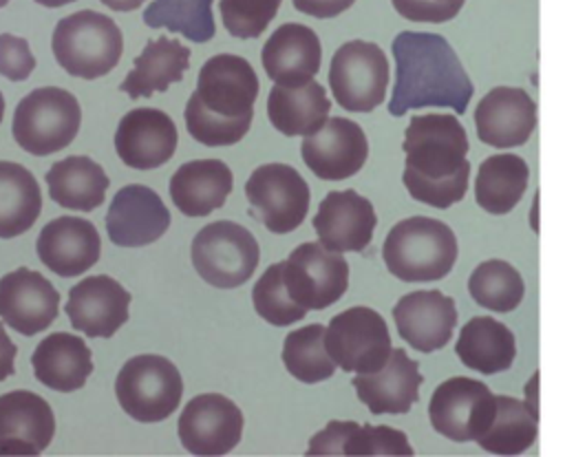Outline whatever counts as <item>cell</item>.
Masks as SVG:
<instances>
[{
  "mask_svg": "<svg viewBox=\"0 0 565 457\" xmlns=\"http://www.w3.org/2000/svg\"><path fill=\"white\" fill-rule=\"evenodd\" d=\"M402 148L406 155L402 181L415 201L446 210L466 196L468 135L455 115H413Z\"/></svg>",
  "mask_w": 565,
  "mask_h": 457,
  "instance_id": "cell-1",
  "label": "cell"
},
{
  "mask_svg": "<svg viewBox=\"0 0 565 457\" xmlns=\"http://www.w3.org/2000/svg\"><path fill=\"white\" fill-rule=\"evenodd\" d=\"M395 86L388 99L393 117L413 108H452L463 115L475 86L450 42L430 31H402L393 40Z\"/></svg>",
  "mask_w": 565,
  "mask_h": 457,
  "instance_id": "cell-2",
  "label": "cell"
},
{
  "mask_svg": "<svg viewBox=\"0 0 565 457\" xmlns=\"http://www.w3.org/2000/svg\"><path fill=\"white\" fill-rule=\"evenodd\" d=\"M258 77L252 64L232 53L212 55L199 71L185 106V128L203 146L238 144L254 119Z\"/></svg>",
  "mask_w": 565,
  "mask_h": 457,
  "instance_id": "cell-3",
  "label": "cell"
},
{
  "mask_svg": "<svg viewBox=\"0 0 565 457\" xmlns=\"http://www.w3.org/2000/svg\"><path fill=\"white\" fill-rule=\"evenodd\" d=\"M455 232L430 216H408L391 227L382 245L386 269L404 283L441 280L455 267Z\"/></svg>",
  "mask_w": 565,
  "mask_h": 457,
  "instance_id": "cell-4",
  "label": "cell"
},
{
  "mask_svg": "<svg viewBox=\"0 0 565 457\" xmlns=\"http://www.w3.org/2000/svg\"><path fill=\"white\" fill-rule=\"evenodd\" d=\"M51 49L68 75L95 79L117 66L124 51V35L106 13L84 9L55 24Z\"/></svg>",
  "mask_w": 565,
  "mask_h": 457,
  "instance_id": "cell-5",
  "label": "cell"
},
{
  "mask_svg": "<svg viewBox=\"0 0 565 457\" xmlns=\"http://www.w3.org/2000/svg\"><path fill=\"white\" fill-rule=\"evenodd\" d=\"M82 110L77 99L57 86H44L22 97L13 113L15 144L35 155H53L66 148L79 132Z\"/></svg>",
  "mask_w": 565,
  "mask_h": 457,
  "instance_id": "cell-6",
  "label": "cell"
},
{
  "mask_svg": "<svg viewBox=\"0 0 565 457\" xmlns=\"http://www.w3.org/2000/svg\"><path fill=\"white\" fill-rule=\"evenodd\" d=\"M117 402L137 422H161L170 417L183 395L179 369L163 355H132L115 380Z\"/></svg>",
  "mask_w": 565,
  "mask_h": 457,
  "instance_id": "cell-7",
  "label": "cell"
},
{
  "mask_svg": "<svg viewBox=\"0 0 565 457\" xmlns=\"http://www.w3.org/2000/svg\"><path fill=\"white\" fill-rule=\"evenodd\" d=\"M192 265L212 287L234 289L256 272L260 249L254 234L234 221H214L192 241Z\"/></svg>",
  "mask_w": 565,
  "mask_h": 457,
  "instance_id": "cell-8",
  "label": "cell"
},
{
  "mask_svg": "<svg viewBox=\"0 0 565 457\" xmlns=\"http://www.w3.org/2000/svg\"><path fill=\"white\" fill-rule=\"evenodd\" d=\"M329 86L335 102L351 113H371L388 88V60L375 42H344L331 57Z\"/></svg>",
  "mask_w": 565,
  "mask_h": 457,
  "instance_id": "cell-9",
  "label": "cell"
},
{
  "mask_svg": "<svg viewBox=\"0 0 565 457\" xmlns=\"http://www.w3.org/2000/svg\"><path fill=\"white\" fill-rule=\"evenodd\" d=\"M245 196L249 214L274 234L300 227L311 201L307 181L287 163L258 166L245 183Z\"/></svg>",
  "mask_w": 565,
  "mask_h": 457,
  "instance_id": "cell-10",
  "label": "cell"
},
{
  "mask_svg": "<svg viewBox=\"0 0 565 457\" xmlns=\"http://www.w3.org/2000/svg\"><path fill=\"white\" fill-rule=\"evenodd\" d=\"M324 347L349 373H371L386 364L393 347L386 320L371 307H351L329 320Z\"/></svg>",
  "mask_w": 565,
  "mask_h": 457,
  "instance_id": "cell-11",
  "label": "cell"
},
{
  "mask_svg": "<svg viewBox=\"0 0 565 457\" xmlns=\"http://www.w3.org/2000/svg\"><path fill=\"white\" fill-rule=\"evenodd\" d=\"M497 415V395L479 380H444L430 397L428 419L435 433L452 442H477Z\"/></svg>",
  "mask_w": 565,
  "mask_h": 457,
  "instance_id": "cell-12",
  "label": "cell"
},
{
  "mask_svg": "<svg viewBox=\"0 0 565 457\" xmlns=\"http://www.w3.org/2000/svg\"><path fill=\"white\" fill-rule=\"evenodd\" d=\"M282 280L291 300L302 309H327L349 287V263L340 252L327 249L320 241L300 243L282 261Z\"/></svg>",
  "mask_w": 565,
  "mask_h": 457,
  "instance_id": "cell-13",
  "label": "cell"
},
{
  "mask_svg": "<svg viewBox=\"0 0 565 457\" xmlns=\"http://www.w3.org/2000/svg\"><path fill=\"white\" fill-rule=\"evenodd\" d=\"M179 439L192 455H227L241 442L243 413L221 393L192 397L179 415Z\"/></svg>",
  "mask_w": 565,
  "mask_h": 457,
  "instance_id": "cell-14",
  "label": "cell"
},
{
  "mask_svg": "<svg viewBox=\"0 0 565 457\" xmlns=\"http://www.w3.org/2000/svg\"><path fill=\"white\" fill-rule=\"evenodd\" d=\"M300 155L318 179L342 181L362 170L369 141L360 124L347 117H329L320 130L302 139Z\"/></svg>",
  "mask_w": 565,
  "mask_h": 457,
  "instance_id": "cell-15",
  "label": "cell"
},
{
  "mask_svg": "<svg viewBox=\"0 0 565 457\" xmlns=\"http://www.w3.org/2000/svg\"><path fill=\"white\" fill-rule=\"evenodd\" d=\"M60 313V294L40 272L18 267L0 278V318L22 336L44 331Z\"/></svg>",
  "mask_w": 565,
  "mask_h": 457,
  "instance_id": "cell-16",
  "label": "cell"
},
{
  "mask_svg": "<svg viewBox=\"0 0 565 457\" xmlns=\"http://www.w3.org/2000/svg\"><path fill=\"white\" fill-rule=\"evenodd\" d=\"M170 227V212L148 185L132 183L117 190L106 212L108 238L119 247H141L161 238Z\"/></svg>",
  "mask_w": 565,
  "mask_h": 457,
  "instance_id": "cell-17",
  "label": "cell"
},
{
  "mask_svg": "<svg viewBox=\"0 0 565 457\" xmlns=\"http://www.w3.org/2000/svg\"><path fill=\"white\" fill-rule=\"evenodd\" d=\"M130 294L110 276H88L68 289L64 311L88 338H110L128 320Z\"/></svg>",
  "mask_w": 565,
  "mask_h": 457,
  "instance_id": "cell-18",
  "label": "cell"
},
{
  "mask_svg": "<svg viewBox=\"0 0 565 457\" xmlns=\"http://www.w3.org/2000/svg\"><path fill=\"white\" fill-rule=\"evenodd\" d=\"M397 333L419 353H433L448 344L457 327L455 300L439 289L411 291L393 307Z\"/></svg>",
  "mask_w": 565,
  "mask_h": 457,
  "instance_id": "cell-19",
  "label": "cell"
},
{
  "mask_svg": "<svg viewBox=\"0 0 565 457\" xmlns=\"http://www.w3.org/2000/svg\"><path fill=\"white\" fill-rule=\"evenodd\" d=\"M536 104L523 88L497 86L488 91L475 110L477 137L486 146H523L536 128Z\"/></svg>",
  "mask_w": 565,
  "mask_h": 457,
  "instance_id": "cell-20",
  "label": "cell"
},
{
  "mask_svg": "<svg viewBox=\"0 0 565 457\" xmlns=\"http://www.w3.org/2000/svg\"><path fill=\"white\" fill-rule=\"evenodd\" d=\"M177 126L159 108H132L115 130L119 159L137 170H154L172 159L177 150Z\"/></svg>",
  "mask_w": 565,
  "mask_h": 457,
  "instance_id": "cell-21",
  "label": "cell"
},
{
  "mask_svg": "<svg viewBox=\"0 0 565 457\" xmlns=\"http://www.w3.org/2000/svg\"><path fill=\"white\" fill-rule=\"evenodd\" d=\"M311 223L320 243L342 254L369 247L377 216L371 201L355 190H333L320 201Z\"/></svg>",
  "mask_w": 565,
  "mask_h": 457,
  "instance_id": "cell-22",
  "label": "cell"
},
{
  "mask_svg": "<svg viewBox=\"0 0 565 457\" xmlns=\"http://www.w3.org/2000/svg\"><path fill=\"white\" fill-rule=\"evenodd\" d=\"M38 258L62 278L79 276L90 269L102 254L97 227L79 216H57L49 221L38 241Z\"/></svg>",
  "mask_w": 565,
  "mask_h": 457,
  "instance_id": "cell-23",
  "label": "cell"
},
{
  "mask_svg": "<svg viewBox=\"0 0 565 457\" xmlns=\"http://www.w3.org/2000/svg\"><path fill=\"white\" fill-rule=\"evenodd\" d=\"M55 435L49 402L31 391L0 395V455H40Z\"/></svg>",
  "mask_w": 565,
  "mask_h": 457,
  "instance_id": "cell-24",
  "label": "cell"
},
{
  "mask_svg": "<svg viewBox=\"0 0 565 457\" xmlns=\"http://www.w3.org/2000/svg\"><path fill=\"white\" fill-rule=\"evenodd\" d=\"M424 375L419 364L406 355L404 349H393L386 364L371 373H358L351 384L362 404L369 406L373 415L408 413L419 400V386Z\"/></svg>",
  "mask_w": 565,
  "mask_h": 457,
  "instance_id": "cell-25",
  "label": "cell"
},
{
  "mask_svg": "<svg viewBox=\"0 0 565 457\" xmlns=\"http://www.w3.org/2000/svg\"><path fill=\"white\" fill-rule=\"evenodd\" d=\"M260 60L267 77L276 84L302 86L320 71V38L305 24L285 22L267 38Z\"/></svg>",
  "mask_w": 565,
  "mask_h": 457,
  "instance_id": "cell-26",
  "label": "cell"
},
{
  "mask_svg": "<svg viewBox=\"0 0 565 457\" xmlns=\"http://www.w3.org/2000/svg\"><path fill=\"white\" fill-rule=\"evenodd\" d=\"M307 455H347V457H369V455H399L411 457L413 448L408 437L391 426L355 424L351 419H331L320 433L309 442Z\"/></svg>",
  "mask_w": 565,
  "mask_h": 457,
  "instance_id": "cell-27",
  "label": "cell"
},
{
  "mask_svg": "<svg viewBox=\"0 0 565 457\" xmlns=\"http://www.w3.org/2000/svg\"><path fill=\"white\" fill-rule=\"evenodd\" d=\"M232 185L234 177L227 163L221 159H194L172 174L170 196L185 216H207L225 203Z\"/></svg>",
  "mask_w": 565,
  "mask_h": 457,
  "instance_id": "cell-28",
  "label": "cell"
},
{
  "mask_svg": "<svg viewBox=\"0 0 565 457\" xmlns=\"http://www.w3.org/2000/svg\"><path fill=\"white\" fill-rule=\"evenodd\" d=\"M31 366L44 386L60 393L77 391L93 373L90 349L79 336L55 331L40 340L31 355Z\"/></svg>",
  "mask_w": 565,
  "mask_h": 457,
  "instance_id": "cell-29",
  "label": "cell"
},
{
  "mask_svg": "<svg viewBox=\"0 0 565 457\" xmlns=\"http://www.w3.org/2000/svg\"><path fill=\"white\" fill-rule=\"evenodd\" d=\"M331 102L316 79L302 86L276 84L267 97V117L274 128L287 137H307L329 119Z\"/></svg>",
  "mask_w": 565,
  "mask_h": 457,
  "instance_id": "cell-30",
  "label": "cell"
},
{
  "mask_svg": "<svg viewBox=\"0 0 565 457\" xmlns=\"http://www.w3.org/2000/svg\"><path fill=\"white\" fill-rule=\"evenodd\" d=\"M190 66V49L172 38L150 40L135 57L130 73L119 84L128 97H150L157 91H168L170 84L181 82Z\"/></svg>",
  "mask_w": 565,
  "mask_h": 457,
  "instance_id": "cell-31",
  "label": "cell"
},
{
  "mask_svg": "<svg viewBox=\"0 0 565 457\" xmlns=\"http://www.w3.org/2000/svg\"><path fill=\"white\" fill-rule=\"evenodd\" d=\"M455 353L468 369L494 375L508 371L516 358L514 333L490 316H475L461 327Z\"/></svg>",
  "mask_w": 565,
  "mask_h": 457,
  "instance_id": "cell-32",
  "label": "cell"
},
{
  "mask_svg": "<svg viewBox=\"0 0 565 457\" xmlns=\"http://www.w3.org/2000/svg\"><path fill=\"white\" fill-rule=\"evenodd\" d=\"M46 185L49 196L57 205L66 210L90 212L104 203L110 179L90 157L71 155L49 168Z\"/></svg>",
  "mask_w": 565,
  "mask_h": 457,
  "instance_id": "cell-33",
  "label": "cell"
},
{
  "mask_svg": "<svg viewBox=\"0 0 565 457\" xmlns=\"http://www.w3.org/2000/svg\"><path fill=\"white\" fill-rule=\"evenodd\" d=\"M530 168L519 155L486 157L475 179V201L488 214H508L525 194Z\"/></svg>",
  "mask_w": 565,
  "mask_h": 457,
  "instance_id": "cell-34",
  "label": "cell"
},
{
  "mask_svg": "<svg viewBox=\"0 0 565 457\" xmlns=\"http://www.w3.org/2000/svg\"><path fill=\"white\" fill-rule=\"evenodd\" d=\"M42 212L35 177L20 163L0 161V238H13L33 227Z\"/></svg>",
  "mask_w": 565,
  "mask_h": 457,
  "instance_id": "cell-35",
  "label": "cell"
},
{
  "mask_svg": "<svg viewBox=\"0 0 565 457\" xmlns=\"http://www.w3.org/2000/svg\"><path fill=\"white\" fill-rule=\"evenodd\" d=\"M539 435V411L527 402L497 395V415L477 444L492 455H521Z\"/></svg>",
  "mask_w": 565,
  "mask_h": 457,
  "instance_id": "cell-36",
  "label": "cell"
},
{
  "mask_svg": "<svg viewBox=\"0 0 565 457\" xmlns=\"http://www.w3.org/2000/svg\"><path fill=\"white\" fill-rule=\"evenodd\" d=\"M470 298L497 313L514 311L525 294V283L508 261L490 258L479 263L468 278Z\"/></svg>",
  "mask_w": 565,
  "mask_h": 457,
  "instance_id": "cell-37",
  "label": "cell"
},
{
  "mask_svg": "<svg viewBox=\"0 0 565 457\" xmlns=\"http://www.w3.org/2000/svg\"><path fill=\"white\" fill-rule=\"evenodd\" d=\"M324 336L327 329L320 322L300 327L285 336L282 364L296 380L316 384L335 373V362L324 347Z\"/></svg>",
  "mask_w": 565,
  "mask_h": 457,
  "instance_id": "cell-38",
  "label": "cell"
},
{
  "mask_svg": "<svg viewBox=\"0 0 565 457\" xmlns=\"http://www.w3.org/2000/svg\"><path fill=\"white\" fill-rule=\"evenodd\" d=\"M214 0H154L143 11V24L150 29H168L192 42H207L216 33Z\"/></svg>",
  "mask_w": 565,
  "mask_h": 457,
  "instance_id": "cell-39",
  "label": "cell"
},
{
  "mask_svg": "<svg viewBox=\"0 0 565 457\" xmlns=\"http://www.w3.org/2000/svg\"><path fill=\"white\" fill-rule=\"evenodd\" d=\"M256 313L276 327H287L307 316V309L296 305L282 280V261L269 265L252 289Z\"/></svg>",
  "mask_w": 565,
  "mask_h": 457,
  "instance_id": "cell-40",
  "label": "cell"
},
{
  "mask_svg": "<svg viewBox=\"0 0 565 457\" xmlns=\"http://www.w3.org/2000/svg\"><path fill=\"white\" fill-rule=\"evenodd\" d=\"M280 2L282 0H221L223 26L241 40L258 38L278 13Z\"/></svg>",
  "mask_w": 565,
  "mask_h": 457,
  "instance_id": "cell-41",
  "label": "cell"
},
{
  "mask_svg": "<svg viewBox=\"0 0 565 457\" xmlns=\"http://www.w3.org/2000/svg\"><path fill=\"white\" fill-rule=\"evenodd\" d=\"M35 68V57L24 38L0 33V75L11 82L26 79Z\"/></svg>",
  "mask_w": 565,
  "mask_h": 457,
  "instance_id": "cell-42",
  "label": "cell"
},
{
  "mask_svg": "<svg viewBox=\"0 0 565 457\" xmlns=\"http://www.w3.org/2000/svg\"><path fill=\"white\" fill-rule=\"evenodd\" d=\"M393 9L413 22L441 24L452 20L466 0H391Z\"/></svg>",
  "mask_w": 565,
  "mask_h": 457,
  "instance_id": "cell-43",
  "label": "cell"
},
{
  "mask_svg": "<svg viewBox=\"0 0 565 457\" xmlns=\"http://www.w3.org/2000/svg\"><path fill=\"white\" fill-rule=\"evenodd\" d=\"M355 0H291V4L307 15L313 18H335L347 11Z\"/></svg>",
  "mask_w": 565,
  "mask_h": 457,
  "instance_id": "cell-44",
  "label": "cell"
},
{
  "mask_svg": "<svg viewBox=\"0 0 565 457\" xmlns=\"http://www.w3.org/2000/svg\"><path fill=\"white\" fill-rule=\"evenodd\" d=\"M15 355H18V347L11 342V338L4 331V325L0 322V382L15 373V364H13Z\"/></svg>",
  "mask_w": 565,
  "mask_h": 457,
  "instance_id": "cell-45",
  "label": "cell"
},
{
  "mask_svg": "<svg viewBox=\"0 0 565 457\" xmlns=\"http://www.w3.org/2000/svg\"><path fill=\"white\" fill-rule=\"evenodd\" d=\"M102 2L115 11H132V9L141 7L146 0H102Z\"/></svg>",
  "mask_w": 565,
  "mask_h": 457,
  "instance_id": "cell-46",
  "label": "cell"
},
{
  "mask_svg": "<svg viewBox=\"0 0 565 457\" xmlns=\"http://www.w3.org/2000/svg\"><path fill=\"white\" fill-rule=\"evenodd\" d=\"M38 4H42V7H51V9H55V7H64V4H68V2H75V0H35Z\"/></svg>",
  "mask_w": 565,
  "mask_h": 457,
  "instance_id": "cell-47",
  "label": "cell"
},
{
  "mask_svg": "<svg viewBox=\"0 0 565 457\" xmlns=\"http://www.w3.org/2000/svg\"><path fill=\"white\" fill-rule=\"evenodd\" d=\"M2 117H4V97L0 93V121H2Z\"/></svg>",
  "mask_w": 565,
  "mask_h": 457,
  "instance_id": "cell-48",
  "label": "cell"
},
{
  "mask_svg": "<svg viewBox=\"0 0 565 457\" xmlns=\"http://www.w3.org/2000/svg\"><path fill=\"white\" fill-rule=\"evenodd\" d=\"M7 2H9V0H0V9H2Z\"/></svg>",
  "mask_w": 565,
  "mask_h": 457,
  "instance_id": "cell-49",
  "label": "cell"
}]
</instances>
